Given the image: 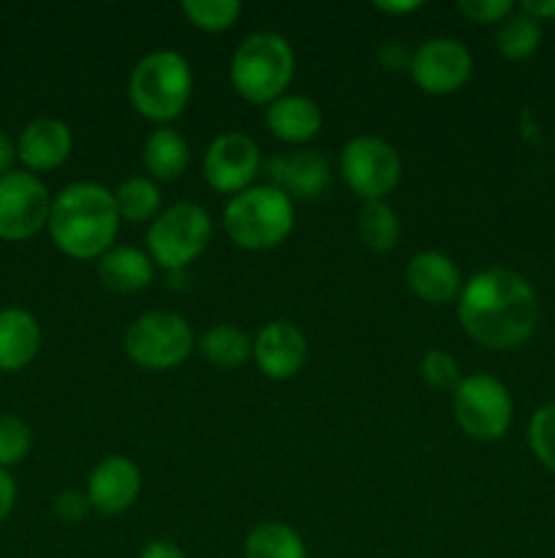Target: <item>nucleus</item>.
<instances>
[{
	"label": "nucleus",
	"mask_w": 555,
	"mask_h": 558,
	"mask_svg": "<svg viewBox=\"0 0 555 558\" xmlns=\"http://www.w3.org/2000/svg\"><path fill=\"white\" fill-rule=\"evenodd\" d=\"M457 319L468 338L484 349H515L539 325V298L526 276L506 267H488L462 283Z\"/></svg>",
	"instance_id": "nucleus-1"
},
{
	"label": "nucleus",
	"mask_w": 555,
	"mask_h": 558,
	"mask_svg": "<svg viewBox=\"0 0 555 558\" xmlns=\"http://www.w3.org/2000/svg\"><path fill=\"white\" fill-rule=\"evenodd\" d=\"M49 238L71 259H101L114 245L120 213L114 194L98 183H71L52 199Z\"/></svg>",
	"instance_id": "nucleus-2"
},
{
	"label": "nucleus",
	"mask_w": 555,
	"mask_h": 558,
	"mask_svg": "<svg viewBox=\"0 0 555 558\" xmlns=\"http://www.w3.org/2000/svg\"><path fill=\"white\" fill-rule=\"evenodd\" d=\"M294 69H297V60H294L292 44L278 33L261 31L250 33L234 49L229 80L239 98H245L248 104H259V107H270L272 101L286 96V87L294 80Z\"/></svg>",
	"instance_id": "nucleus-3"
},
{
	"label": "nucleus",
	"mask_w": 555,
	"mask_h": 558,
	"mask_svg": "<svg viewBox=\"0 0 555 558\" xmlns=\"http://www.w3.org/2000/svg\"><path fill=\"white\" fill-rule=\"evenodd\" d=\"M194 93L190 63L174 49H156L134 65L128 98L141 118L152 123H172L185 112Z\"/></svg>",
	"instance_id": "nucleus-4"
},
{
	"label": "nucleus",
	"mask_w": 555,
	"mask_h": 558,
	"mask_svg": "<svg viewBox=\"0 0 555 558\" xmlns=\"http://www.w3.org/2000/svg\"><path fill=\"white\" fill-rule=\"evenodd\" d=\"M229 240L245 251L278 248L294 229V202L275 185H250L223 207Z\"/></svg>",
	"instance_id": "nucleus-5"
},
{
	"label": "nucleus",
	"mask_w": 555,
	"mask_h": 558,
	"mask_svg": "<svg viewBox=\"0 0 555 558\" xmlns=\"http://www.w3.org/2000/svg\"><path fill=\"white\" fill-rule=\"evenodd\" d=\"M212 240V218L196 202H177L158 213L147 229V254L152 265L180 272L194 265Z\"/></svg>",
	"instance_id": "nucleus-6"
},
{
	"label": "nucleus",
	"mask_w": 555,
	"mask_h": 558,
	"mask_svg": "<svg viewBox=\"0 0 555 558\" xmlns=\"http://www.w3.org/2000/svg\"><path fill=\"white\" fill-rule=\"evenodd\" d=\"M196 347L194 330L174 311H150L131 322L123 349L134 365L145 371H172L190 357Z\"/></svg>",
	"instance_id": "nucleus-7"
},
{
	"label": "nucleus",
	"mask_w": 555,
	"mask_h": 558,
	"mask_svg": "<svg viewBox=\"0 0 555 558\" xmlns=\"http://www.w3.org/2000/svg\"><path fill=\"white\" fill-rule=\"evenodd\" d=\"M452 414L466 436L473 441H498L515 417V401L501 379L490 374H473L452 392Z\"/></svg>",
	"instance_id": "nucleus-8"
},
{
	"label": "nucleus",
	"mask_w": 555,
	"mask_h": 558,
	"mask_svg": "<svg viewBox=\"0 0 555 558\" xmlns=\"http://www.w3.org/2000/svg\"><path fill=\"white\" fill-rule=\"evenodd\" d=\"M341 172L362 202L384 199L400 183L403 163L395 147L381 136H354L341 153Z\"/></svg>",
	"instance_id": "nucleus-9"
},
{
	"label": "nucleus",
	"mask_w": 555,
	"mask_h": 558,
	"mask_svg": "<svg viewBox=\"0 0 555 558\" xmlns=\"http://www.w3.org/2000/svg\"><path fill=\"white\" fill-rule=\"evenodd\" d=\"M52 196L30 172H9L0 178V240L22 243L49 223Z\"/></svg>",
	"instance_id": "nucleus-10"
},
{
	"label": "nucleus",
	"mask_w": 555,
	"mask_h": 558,
	"mask_svg": "<svg viewBox=\"0 0 555 558\" xmlns=\"http://www.w3.org/2000/svg\"><path fill=\"white\" fill-rule=\"evenodd\" d=\"M261 169V153L254 136L243 131H226L207 145L201 172L207 185L218 194L237 196L250 189Z\"/></svg>",
	"instance_id": "nucleus-11"
},
{
	"label": "nucleus",
	"mask_w": 555,
	"mask_h": 558,
	"mask_svg": "<svg viewBox=\"0 0 555 558\" xmlns=\"http://www.w3.org/2000/svg\"><path fill=\"white\" fill-rule=\"evenodd\" d=\"M414 85L428 96L457 93L473 74V58L457 38H428L408 60Z\"/></svg>",
	"instance_id": "nucleus-12"
},
{
	"label": "nucleus",
	"mask_w": 555,
	"mask_h": 558,
	"mask_svg": "<svg viewBox=\"0 0 555 558\" xmlns=\"http://www.w3.org/2000/svg\"><path fill=\"white\" fill-rule=\"evenodd\" d=\"M141 474L131 458L109 456L87 477V501L98 515H120L139 499Z\"/></svg>",
	"instance_id": "nucleus-13"
},
{
	"label": "nucleus",
	"mask_w": 555,
	"mask_h": 558,
	"mask_svg": "<svg viewBox=\"0 0 555 558\" xmlns=\"http://www.w3.org/2000/svg\"><path fill=\"white\" fill-rule=\"evenodd\" d=\"M308 341L292 322H267L254 338V360L261 374L272 381H286L303 371Z\"/></svg>",
	"instance_id": "nucleus-14"
},
{
	"label": "nucleus",
	"mask_w": 555,
	"mask_h": 558,
	"mask_svg": "<svg viewBox=\"0 0 555 558\" xmlns=\"http://www.w3.org/2000/svg\"><path fill=\"white\" fill-rule=\"evenodd\" d=\"M264 172L270 185L288 196V199L313 202L330 189V161L319 150H299L292 156H270L264 161Z\"/></svg>",
	"instance_id": "nucleus-15"
},
{
	"label": "nucleus",
	"mask_w": 555,
	"mask_h": 558,
	"mask_svg": "<svg viewBox=\"0 0 555 558\" xmlns=\"http://www.w3.org/2000/svg\"><path fill=\"white\" fill-rule=\"evenodd\" d=\"M71 129L58 118H36L22 129L16 140V158L30 172H52L63 167L71 156Z\"/></svg>",
	"instance_id": "nucleus-16"
},
{
	"label": "nucleus",
	"mask_w": 555,
	"mask_h": 558,
	"mask_svg": "<svg viewBox=\"0 0 555 558\" xmlns=\"http://www.w3.org/2000/svg\"><path fill=\"white\" fill-rule=\"evenodd\" d=\"M408 289L419 300L433 305H446L460 298L462 276L455 262L441 251H419L406 267Z\"/></svg>",
	"instance_id": "nucleus-17"
},
{
	"label": "nucleus",
	"mask_w": 555,
	"mask_h": 558,
	"mask_svg": "<svg viewBox=\"0 0 555 558\" xmlns=\"http://www.w3.org/2000/svg\"><path fill=\"white\" fill-rule=\"evenodd\" d=\"M41 352V327L25 308H0V371L16 374Z\"/></svg>",
	"instance_id": "nucleus-18"
},
{
	"label": "nucleus",
	"mask_w": 555,
	"mask_h": 558,
	"mask_svg": "<svg viewBox=\"0 0 555 558\" xmlns=\"http://www.w3.org/2000/svg\"><path fill=\"white\" fill-rule=\"evenodd\" d=\"M264 125L275 140L286 145H305L324 125L321 109L308 96H281L264 109Z\"/></svg>",
	"instance_id": "nucleus-19"
},
{
	"label": "nucleus",
	"mask_w": 555,
	"mask_h": 558,
	"mask_svg": "<svg viewBox=\"0 0 555 558\" xmlns=\"http://www.w3.org/2000/svg\"><path fill=\"white\" fill-rule=\"evenodd\" d=\"M98 278L107 289L118 294L141 292L152 283L156 265H152L147 251L134 248V245H112L101 259L96 262Z\"/></svg>",
	"instance_id": "nucleus-20"
},
{
	"label": "nucleus",
	"mask_w": 555,
	"mask_h": 558,
	"mask_svg": "<svg viewBox=\"0 0 555 558\" xmlns=\"http://www.w3.org/2000/svg\"><path fill=\"white\" fill-rule=\"evenodd\" d=\"M188 142L169 125L152 131L141 147V163L152 180H177L188 169Z\"/></svg>",
	"instance_id": "nucleus-21"
},
{
	"label": "nucleus",
	"mask_w": 555,
	"mask_h": 558,
	"mask_svg": "<svg viewBox=\"0 0 555 558\" xmlns=\"http://www.w3.org/2000/svg\"><path fill=\"white\" fill-rule=\"evenodd\" d=\"M199 352L215 368L234 371L254 357V341L237 325H215L201 332Z\"/></svg>",
	"instance_id": "nucleus-22"
},
{
	"label": "nucleus",
	"mask_w": 555,
	"mask_h": 558,
	"mask_svg": "<svg viewBox=\"0 0 555 558\" xmlns=\"http://www.w3.org/2000/svg\"><path fill=\"white\" fill-rule=\"evenodd\" d=\"M245 558H308V548L299 532L278 521L259 523L245 537Z\"/></svg>",
	"instance_id": "nucleus-23"
},
{
	"label": "nucleus",
	"mask_w": 555,
	"mask_h": 558,
	"mask_svg": "<svg viewBox=\"0 0 555 558\" xmlns=\"http://www.w3.org/2000/svg\"><path fill=\"white\" fill-rule=\"evenodd\" d=\"M542 44V22L517 5L509 16L495 31V47L506 60H526Z\"/></svg>",
	"instance_id": "nucleus-24"
},
{
	"label": "nucleus",
	"mask_w": 555,
	"mask_h": 558,
	"mask_svg": "<svg viewBox=\"0 0 555 558\" xmlns=\"http://www.w3.org/2000/svg\"><path fill=\"white\" fill-rule=\"evenodd\" d=\"M120 221L145 223L156 221L161 213V191L150 178H128L114 191Z\"/></svg>",
	"instance_id": "nucleus-25"
},
{
	"label": "nucleus",
	"mask_w": 555,
	"mask_h": 558,
	"mask_svg": "<svg viewBox=\"0 0 555 558\" xmlns=\"http://www.w3.org/2000/svg\"><path fill=\"white\" fill-rule=\"evenodd\" d=\"M359 238L373 251H392L400 240V221L397 213L384 199L362 202V210L357 218Z\"/></svg>",
	"instance_id": "nucleus-26"
},
{
	"label": "nucleus",
	"mask_w": 555,
	"mask_h": 558,
	"mask_svg": "<svg viewBox=\"0 0 555 558\" xmlns=\"http://www.w3.org/2000/svg\"><path fill=\"white\" fill-rule=\"evenodd\" d=\"M185 20L205 33H226L237 25L243 5L239 0H183L180 3Z\"/></svg>",
	"instance_id": "nucleus-27"
},
{
	"label": "nucleus",
	"mask_w": 555,
	"mask_h": 558,
	"mask_svg": "<svg viewBox=\"0 0 555 558\" xmlns=\"http://www.w3.org/2000/svg\"><path fill=\"white\" fill-rule=\"evenodd\" d=\"M33 447V434L27 423L16 414H0V466L11 469L27 458Z\"/></svg>",
	"instance_id": "nucleus-28"
},
{
	"label": "nucleus",
	"mask_w": 555,
	"mask_h": 558,
	"mask_svg": "<svg viewBox=\"0 0 555 558\" xmlns=\"http://www.w3.org/2000/svg\"><path fill=\"white\" fill-rule=\"evenodd\" d=\"M528 445L544 469L555 472V403L536 409L528 423Z\"/></svg>",
	"instance_id": "nucleus-29"
},
{
	"label": "nucleus",
	"mask_w": 555,
	"mask_h": 558,
	"mask_svg": "<svg viewBox=\"0 0 555 558\" xmlns=\"http://www.w3.org/2000/svg\"><path fill=\"white\" fill-rule=\"evenodd\" d=\"M419 374H422L424 385L441 392H455L457 385L462 381L460 365L444 349H430V352H424L422 363H419Z\"/></svg>",
	"instance_id": "nucleus-30"
},
{
	"label": "nucleus",
	"mask_w": 555,
	"mask_h": 558,
	"mask_svg": "<svg viewBox=\"0 0 555 558\" xmlns=\"http://www.w3.org/2000/svg\"><path fill=\"white\" fill-rule=\"evenodd\" d=\"M457 9L479 25H501L517 5L511 0H460Z\"/></svg>",
	"instance_id": "nucleus-31"
},
{
	"label": "nucleus",
	"mask_w": 555,
	"mask_h": 558,
	"mask_svg": "<svg viewBox=\"0 0 555 558\" xmlns=\"http://www.w3.org/2000/svg\"><path fill=\"white\" fill-rule=\"evenodd\" d=\"M52 512L63 523H71V526H74V523H82L90 515L92 507L90 501H87V494H82V490H63V494L54 496Z\"/></svg>",
	"instance_id": "nucleus-32"
},
{
	"label": "nucleus",
	"mask_w": 555,
	"mask_h": 558,
	"mask_svg": "<svg viewBox=\"0 0 555 558\" xmlns=\"http://www.w3.org/2000/svg\"><path fill=\"white\" fill-rule=\"evenodd\" d=\"M16 505V483L14 477L9 474V469L0 466V521L11 515Z\"/></svg>",
	"instance_id": "nucleus-33"
},
{
	"label": "nucleus",
	"mask_w": 555,
	"mask_h": 558,
	"mask_svg": "<svg viewBox=\"0 0 555 558\" xmlns=\"http://www.w3.org/2000/svg\"><path fill=\"white\" fill-rule=\"evenodd\" d=\"M139 558H185V554L180 545L169 543V539H152L141 548Z\"/></svg>",
	"instance_id": "nucleus-34"
},
{
	"label": "nucleus",
	"mask_w": 555,
	"mask_h": 558,
	"mask_svg": "<svg viewBox=\"0 0 555 558\" xmlns=\"http://www.w3.org/2000/svg\"><path fill=\"white\" fill-rule=\"evenodd\" d=\"M520 9L539 22L555 20V0H526V3H520Z\"/></svg>",
	"instance_id": "nucleus-35"
},
{
	"label": "nucleus",
	"mask_w": 555,
	"mask_h": 558,
	"mask_svg": "<svg viewBox=\"0 0 555 558\" xmlns=\"http://www.w3.org/2000/svg\"><path fill=\"white\" fill-rule=\"evenodd\" d=\"M14 161H16V145L11 142V136L0 129V178L9 172H14Z\"/></svg>",
	"instance_id": "nucleus-36"
},
{
	"label": "nucleus",
	"mask_w": 555,
	"mask_h": 558,
	"mask_svg": "<svg viewBox=\"0 0 555 558\" xmlns=\"http://www.w3.org/2000/svg\"><path fill=\"white\" fill-rule=\"evenodd\" d=\"M375 9L381 11V14H411V11H419L422 9V3L419 0H411V3H375Z\"/></svg>",
	"instance_id": "nucleus-37"
}]
</instances>
